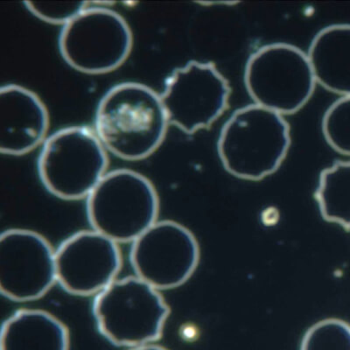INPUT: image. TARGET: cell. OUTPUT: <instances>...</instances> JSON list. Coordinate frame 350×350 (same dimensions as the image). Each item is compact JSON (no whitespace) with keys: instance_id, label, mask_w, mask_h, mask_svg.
Returning <instances> with one entry per match:
<instances>
[{"instance_id":"1","label":"cell","mask_w":350,"mask_h":350,"mask_svg":"<svg viewBox=\"0 0 350 350\" xmlns=\"http://www.w3.org/2000/svg\"><path fill=\"white\" fill-rule=\"evenodd\" d=\"M168 123L161 95L142 83H124L100 100L95 133L118 158L140 161L161 146Z\"/></svg>"},{"instance_id":"2","label":"cell","mask_w":350,"mask_h":350,"mask_svg":"<svg viewBox=\"0 0 350 350\" xmlns=\"http://www.w3.org/2000/svg\"><path fill=\"white\" fill-rule=\"evenodd\" d=\"M290 145V126L283 116L252 105L231 115L217 149L225 170L239 179L258 181L279 170Z\"/></svg>"},{"instance_id":"3","label":"cell","mask_w":350,"mask_h":350,"mask_svg":"<svg viewBox=\"0 0 350 350\" xmlns=\"http://www.w3.org/2000/svg\"><path fill=\"white\" fill-rule=\"evenodd\" d=\"M170 312L159 291L137 276L116 280L95 296L92 306L99 333L128 348L161 339Z\"/></svg>"},{"instance_id":"4","label":"cell","mask_w":350,"mask_h":350,"mask_svg":"<svg viewBox=\"0 0 350 350\" xmlns=\"http://www.w3.org/2000/svg\"><path fill=\"white\" fill-rule=\"evenodd\" d=\"M159 199L148 178L135 171L109 172L87 197L94 230L116 243H133L157 221Z\"/></svg>"},{"instance_id":"5","label":"cell","mask_w":350,"mask_h":350,"mask_svg":"<svg viewBox=\"0 0 350 350\" xmlns=\"http://www.w3.org/2000/svg\"><path fill=\"white\" fill-rule=\"evenodd\" d=\"M105 149L90 128L72 126L55 131L40 150L37 162L40 181L62 200L87 198L107 174Z\"/></svg>"},{"instance_id":"6","label":"cell","mask_w":350,"mask_h":350,"mask_svg":"<svg viewBox=\"0 0 350 350\" xmlns=\"http://www.w3.org/2000/svg\"><path fill=\"white\" fill-rule=\"evenodd\" d=\"M245 83L255 105L282 116L304 107L317 84L308 55L286 43L253 53L246 64Z\"/></svg>"},{"instance_id":"7","label":"cell","mask_w":350,"mask_h":350,"mask_svg":"<svg viewBox=\"0 0 350 350\" xmlns=\"http://www.w3.org/2000/svg\"><path fill=\"white\" fill-rule=\"evenodd\" d=\"M133 45V33L126 20L104 6H89L66 24L59 36V50L65 62L77 71L92 75L117 70Z\"/></svg>"},{"instance_id":"8","label":"cell","mask_w":350,"mask_h":350,"mask_svg":"<svg viewBox=\"0 0 350 350\" xmlns=\"http://www.w3.org/2000/svg\"><path fill=\"white\" fill-rule=\"evenodd\" d=\"M230 96L229 83L215 64L192 61L167 77L161 98L168 123L193 134L224 114Z\"/></svg>"},{"instance_id":"9","label":"cell","mask_w":350,"mask_h":350,"mask_svg":"<svg viewBox=\"0 0 350 350\" xmlns=\"http://www.w3.org/2000/svg\"><path fill=\"white\" fill-rule=\"evenodd\" d=\"M130 261L136 276L154 288H177L198 267L199 243L183 224L158 221L133 242Z\"/></svg>"},{"instance_id":"10","label":"cell","mask_w":350,"mask_h":350,"mask_svg":"<svg viewBox=\"0 0 350 350\" xmlns=\"http://www.w3.org/2000/svg\"><path fill=\"white\" fill-rule=\"evenodd\" d=\"M56 278L55 251L36 231L10 229L0 237V291L12 301H36Z\"/></svg>"},{"instance_id":"11","label":"cell","mask_w":350,"mask_h":350,"mask_svg":"<svg viewBox=\"0 0 350 350\" xmlns=\"http://www.w3.org/2000/svg\"><path fill=\"white\" fill-rule=\"evenodd\" d=\"M56 278L72 295H96L117 280L122 267L118 243L96 230L68 237L55 251Z\"/></svg>"},{"instance_id":"12","label":"cell","mask_w":350,"mask_h":350,"mask_svg":"<svg viewBox=\"0 0 350 350\" xmlns=\"http://www.w3.org/2000/svg\"><path fill=\"white\" fill-rule=\"evenodd\" d=\"M49 116L36 93L8 84L0 89V151L24 155L45 142Z\"/></svg>"},{"instance_id":"13","label":"cell","mask_w":350,"mask_h":350,"mask_svg":"<svg viewBox=\"0 0 350 350\" xmlns=\"http://www.w3.org/2000/svg\"><path fill=\"white\" fill-rule=\"evenodd\" d=\"M70 334L55 315L20 309L3 323L0 350H70Z\"/></svg>"},{"instance_id":"14","label":"cell","mask_w":350,"mask_h":350,"mask_svg":"<svg viewBox=\"0 0 350 350\" xmlns=\"http://www.w3.org/2000/svg\"><path fill=\"white\" fill-rule=\"evenodd\" d=\"M315 81L328 92L350 96V25L336 24L321 30L308 50Z\"/></svg>"},{"instance_id":"15","label":"cell","mask_w":350,"mask_h":350,"mask_svg":"<svg viewBox=\"0 0 350 350\" xmlns=\"http://www.w3.org/2000/svg\"><path fill=\"white\" fill-rule=\"evenodd\" d=\"M315 200L324 220L350 231V161H336L321 172Z\"/></svg>"},{"instance_id":"16","label":"cell","mask_w":350,"mask_h":350,"mask_svg":"<svg viewBox=\"0 0 350 350\" xmlns=\"http://www.w3.org/2000/svg\"><path fill=\"white\" fill-rule=\"evenodd\" d=\"M301 350H350V325L336 318L319 321L303 336Z\"/></svg>"},{"instance_id":"17","label":"cell","mask_w":350,"mask_h":350,"mask_svg":"<svg viewBox=\"0 0 350 350\" xmlns=\"http://www.w3.org/2000/svg\"><path fill=\"white\" fill-rule=\"evenodd\" d=\"M323 131L334 151L350 156V96H342L327 109Z\"/></svg>"},{"instance_id":"18","label":"cell","mask_w":350,"mask_h":350,"mask_svg":"<svg viewBox=\"0 0 350 350\" xmlns=\"http://www.w3.org/2000/svg\"><path fill=\"white\" fill-rule=\"evenodd\" d=\"M28 11L40 20L65 26L89 8V2H25Z\"/></svg>"},{"instance_id":"19","label":"cell","mask_w":350,"mask_h":350,"mask_svg":"<svg viewBox=\"0 0 350 350\" xmlns=\"http://www.w3.org/2000/svg\"><path fill=\"white\" fill-rule=\"evenodd\" d=\"M262 221L267 225H273L279 220L280 214L275 208H269L262 215Z\"/></svg>"},{"instance_id":"20","label":"cell","mask_w":350,"mask_h":350,"mask_svg":"<svg viewBox=\"0 0 350 350\" xmlns=\"http://www.w3.org/2000/svg\"><path fill=\"white\" fill-rule=\"evenodd\" d=\"M129 350H168L165 349L164 347L155 345L152 343V345H143L135 347V348H131Z\"/></svg>"}]
</instances>
